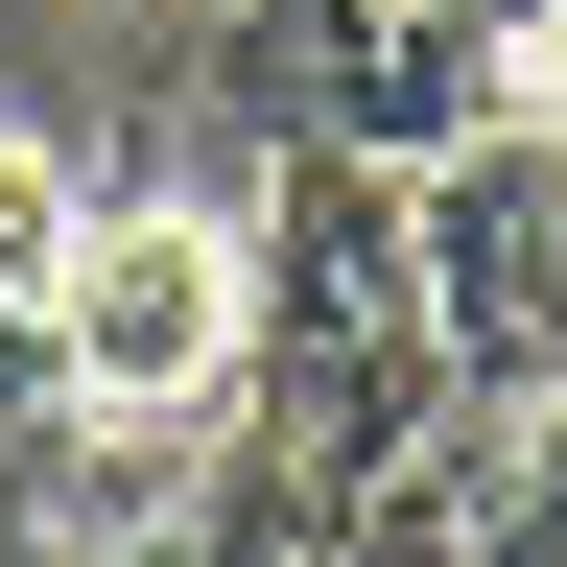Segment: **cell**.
<instances>
[{"label":"cell","mask_w":567,"mask_h":567,"mask_svg":"<svg viewBox=\"0 0 567 567\" xmlns=\"http://www.w3.org/2000/svg\"><path fill=\"white\" fill-rule=\"evenodd\" d=\"M213 48H237V118H260V142L425 166V142H473L496 0H213Z\"/></svg>","instance_id":"3"},{"label":"cell","mask_w":567,"mask_h":567,"mask_svg":"<svg viewBox=\"0 0 567 567\" xmlns=\"http://www.w3.org/2000/svg\"><path fill=\"white\" fill-rule=\"evenodd\" d=\"M402 308H425V379L450 402H520L567 379V142L473 118L402 166Z\"/></svg>","instance_id":"2"},{"label":"cell","mask_w":567,"mask_h":567,"mask_svg":"<svg viewBox=\"0 0 567 567\" xmlns=\"http://www.w3.org/2000/svg\"><path fill=\"white\" fill-rule=\"evenodd\" d=\"M118 24H142V48H213V0H118Z\"/></svg>","instance_id":"8"},{"label":"cell","mask_w":567,"mask_h":567,"mask_svg":"<svg viewBox=\"0 0 567 567\" xmlns=\"http://www.w3.org/2000/svg\"><path fill=\"white\" fill-rule=\"evenodd\" d=\"M308 567H473V520H450V473H379V496H331V520H308Z\"/></svg>","instance_id":"6"},{"label":"cell","mask_w":567,"mask_h":567,"mask_svg":"<svg viewBox=\"0 0 567 567\" xmlns=\"http://www.w3.org/2000/svg\"><path fill=\"white\" fill-rule=\"evenodd\" d=\"M48 379H71V425L95 450H142V473H213L237 450V213H189V189H95V237H71V284H48Z\"/></svg>","instance_id":"1"},{"label":"cell","mask_w":567,"mask_h":567,"mask_svg":"<svg viewBox=\"0 0 567 567\" xmlns=\"http://www.w3.org/2000/svg\"><path fill=\"white\" fill-rule=\"evenodd\" d=\"M71 237H95V166H71L48 118H0V331H24L48 284H71Z\"/></svg>","instance_id":"5"},{"label":"cell","mask_w":567,"mask_h":567,"mask_svg":"<svg viewBox=\"0 0 567 567\" xmlns=\"http://www.w3.org/2000/svg\"><path fill=\"white\" fill-rule=\"evenodd\" d=\"M473 118H520V142H567V0H496V71H473Z\"/></svg>","instance_id":"7"},{"label":"cell","mask_w":567,"mask_h":567,"mask_svg":"<svg viewBox=\"0 0 567 567\" xmlns=\"http://www.w3.org/2000/svg\"><path fill=\"white\" fill-rule=\"evenodd\" d=\"M425 473H450L473 567H567V379H520V402H450V425H425Z\"/></svg>","instance_id":"4"}]
</instances>
